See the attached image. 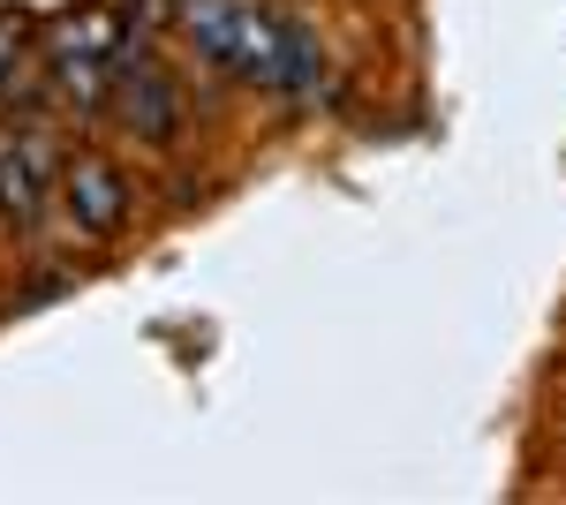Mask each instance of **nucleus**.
<instances>
[{
  "label": "nucleus",
  "instance_id": "nucleus-5",
  "mask_svg": "<svg viewBox=\"0 0 566 505\" xmlns=\"http://www.w3.org/2000/svg\"><path fill=\"white\" fill-rule=\"evenodd\" d=\"M69 211L84 219V234H122V219H129V189H122V173L106 167V159H76L69 167Z\"/></svg>",
  "mask_w": 566,
  "mask_h": 505
},
{
  "label": "nucleus",
  "instance_id": "nucleus-3",
  "mask_svg": "<svg viewBox=\"0 0 566 505\" xmlns=\"http://www.w3.org/2000/svg\"><path fill=\"white\" fill-rule=\"evenodd\" d=\"M106 106H114V122L129 128V136H144V144H167L181 122V91L167 69H151L144 53H129L122 69H114V91H106Z\"/></svg>",
  "mask_w": 566,
  "mask_h": 505
},
{
  "label": "nucleus",
  "instance_id": "nucleus-6",
  "mask_svg": "<svg viewBox=\"0 0 566 505\" xmlns=\"http://www.w3.org/2000/svg\"><path fill=\"white\" fill-rule=\"evenodd\" d=\"M325 76V61H317V39H310L295 15H272V61H264V91H280V98H310Z\"/></svg>",
  "mask_w": 566,
  "mask_h": 505
},
{
  "label": "nucleus",
  "instance_id": "nucleus-7",
  "mask_svg": "<svg viewBox=\"0 0 566 505\" xmlns=\"http://www.w3.org/2000/svg\"><path fill=\"white\" fill-rule=\"evenodd\" d=\"M15 69H23V39H15V23H0V98L15 91Z\"/></svg>",
  "mask_w": 566,
  "mask_h": 505
},
{
  "label": "nucleus",
  "instance_id": "nucleus-2",
  "mask_svg": "<svg viewBox=\"0 0 566 505\" xmlns=\"http://www.w3.org/2000/svg\"><path fill=\"white\" fill-rule=\"evenodd\" d=\"M181 15H189L197 53H212L219 69L264 84V61H272V15L264 8H250V0H181Z\"/></svg>",
  "mask_w": 566,
  "mask_h": 505
},
{
  "label": "nucleus",
  "instance_id": "nucleus-4",
  "mask_svg": "<svg viewBox=\"0 0 566 505\" xmlns=\"http://www.w3.org/2000/svg\"><path fill=\"white\" fill-rule=\"evenodd\" d=\"M53 144H45V128H8L0 136V219H15V227H39L45 197H53Z\"/></svg>",
  "mask_w": 566,
  "mask_h": 505
},
{
  "label": "nucleus",
  "instance_id": "nucleus-1",
  "mask_svg": "<svg viewBox=\"0 0 566 505\" xmlns=\"http://www.w3.org/2000/svg\"><path fill=\"white\" fill-rule=\"evenodd\" d=\"M136 53V39H122V23L106 15V8H84V15H69L61 23V39H53V69H61V84L76 106H106V91H114V69Z\"/></svg>",
  "mask_w": 566,
  "mask_h": 505
}]
</instances>
